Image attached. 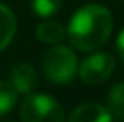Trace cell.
I'll return each instance as SVG.
<instances>
[{
    "label": "cell",
    "instance_id": "cell-1",
    "mask_svg": "<svg viewBox=\"0 0 124 122\" xmlns=\"http://www.w3.org/2000/svg\"><path fill=\"white\" fill-rule=\"evenodd\" d=\"M113 29L112 13L104 6L90 4L72 16L68 25V40L79 50H95L108 41Z\"/></svg>",
    "mask_w": 124,
    "mask_h": 122
},
{
    "label": "cell",
    "instance_id": "cell-2",
    "mask_svg": "<svg viewBox=\"0 0 124 122\" xmlns=\"http://www.w3.org/2000/svg\"><path fill=\"white\" fill-rule=\"evenodd\" d=\"M78 59L72 49L58 45L47 50L43 57V74L54 85H67L76 77Z\"/></svg>",
    "mask_w": 124,
    "mask_h": 122
},
{
    "label": "cell",
    "instance_id": "cell-3",
    "mask_svg": "<svg viewBox=\"0 0 124 122\" xmlns=\"http://www.w3.org/2000/svg\"><path fill=\"white\" fill-rule=\"evenodd\" d=\"M22 122H65L61 104L45 93H27L20 106Z\"/></svg>",
    "mask_w": 124,
    "mask_h": 122
},
{
    "label": "cell",
    "instance_id": "cell-4",
    "mask_svg": "<svg viewBox=\"0 0 124 122\" xmlns=\"http://www.w3.org/2000/svg\"><path fill=\"white\" fill-rule=\"evenodd\" d=\"M113 66H115V61L110 54L97 52V54H92L90 57H86L81 63L79 75L88 85H97V83H102L104 79H108L112 75Z\"/></svg>",
    "mask_w": 124,
    "mask_h": 122
},
{
    "label": "cell",
    "instance_id": "cell-5",
    "mask_svg": "<svg viewBox=\"0 0 124 122\" xmlns=\"http://www.w3.org/2000/svg\"><path fill=\"white\" fill-rule=\"evenodd\" d=\"M36 83H38V75H36V70L32 68V65L20 63L13 68L11 85L15 86V90L18 93H31L36 88Z\"/></svg>",
    "mask_w": 124,
    "mask_h": 122
},
{
    "label": "cell",
    "instance_id": "cell-6",
    "mask_svg": "<svg viewBox=\"0 0 124 122\" xmlns=\"http://www.w3.org/2000/svg\"><path fill=\"white\" fill-rule=\"evenodd\" d=\"M110 120H112V115H110L108 108L93 102L76 108L68 119V122H110Z\"/></svg>",
    "mask_w": 124,
    "mask_h": 122
},
{
    "label": "cell",
    "instance_id": "cell-7",
    "mask_svg": "<svg viewBox=\"0 0 124 122\" xmlns=\"http://www.w3.org/2000/svg\"><path fill=\"white\" fill-rule=\"evenodd\" d=\"M16 31V20L9 7L0 4V50L6 49L11 43Z\"/></svg>",
    "mask_w": 124,
    "mask_h": 122
},
{
    "label": "cell",
    "instance_id": "cell-8",
    "mask_svg": "<svg viewBox=\"0 0 124 122\" xmlns=\"http://www.w3.org/2000/svg\"><path fill=\"white\" fill-rule=\"evenodd\" d=\"M63 36H65V29L59 22H45L36 29V38L43 43H59Z\"/></svg>",
    "mask_w": 124,
    "mask_h": 122
},
{
    "label": "cell",
    "instance_id": "cell-9",
    "mask_svg": "<svg viewBox=\"0 0 124 122\" xmlns=\"http://www.w3.org/2000/svg\"><path fill=\"white\" fill-rule=\"evenodd\" d=\"M108 111L115 119H124V83L112 86L108 93Z\"/></svg>",
    "mask_w": 124,
    "mask_h": 122
},
{
    "label": "cell",
    "instance_id": "cell-10",
    "mask_svg": "<svg viewBox=\"0 0 124 122\" xmlns=\"http://www.w3.org/2000/svg\"><path fill=\"white\" fill-rule=\"evenodd\" d=\"M16 95H18V92L15 90L11 83L0 81V115L7 113L16 104Z\"/></svg>",
    "mask_w": 124,
    "mask_h": 122
},
{
    "label": "cell",
    "instance_id": "cell-11",
    "mask_svg": "<svg viewBox=\"0 0 124 122\" xmlns=\"http://www.w3.org/2000/svg\"><path fill=\"white\" fill-rule=\"evenodd\" d=\"M63 0H31L32 11L38 16H50L56 11H59Z\"/></svg>",
    "mask_w": 124,
    "mask_h": 122
},
{
    "label": "cell",
    "instance_id": "cell-12",
    "mask_svg": "<svg viewBox=\"0 0 124 122\" xmlns=\"http://www.w3.org/2000/svg\"><path fill=\"white\" fill-rule=\"evenodd\" d=\"M117 52H119V56H121V59L124 61V29L121 31V34L117 38Z\"/></svg>",
    "mask_w": 124,
    "mask_h": 122
}]
</instances>
